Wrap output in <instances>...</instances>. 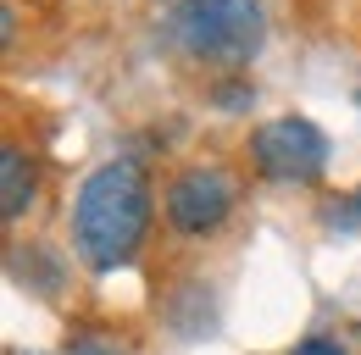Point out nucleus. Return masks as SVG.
<instances>
[{
  "label": "nucleus",
  "mask_w": 361,
  "mask_h": 355,
  "mask_svg": "<svg viewBox=\"0 0 361 355\" xmlns=\"http://www.w3.org/2000/svg\"><path fill=\"white\" fill-rule=\"evenodd\" d=\"M150 178L139 173V161H106L84 178L78 200H73V244L94 272H111L134 256L150 233Z\"/></svg>",
  "instance_id": "nucleus-1"
},
{
  "label": "nucleus",
  "mask_w": 361,
  "mask_h": 355,
  "mask_svg": "<svg viewBox=\"0 0 361 355\" xmlns=\"http://www.w3.org/2000/svg\"><path fill=\"white\" fill-rule=\"evenodd\" d=\"M173 39L200 61H250L267 39V17L256 0H178L173 6Z\"/></svg>",
  "instance_id": "nucleus-2"
},
{
  "label": "nucleus",
  "mask_w": 361,
  "mask_h": 355,
  "mask_svg": "<svg viewBox=\"0 0 361 355\" xmlns=\"http://www.w3.org/2000/svg\"><path fill=\"white\" fill-rule=\"evenodd\" d=\"M250 156L272 183H317L328 167V139L306 117H278V123L250 133Z\"/></svg>",
  "instance_id": "nucleus-3"
},
{
  "label": "nucleus",
  "mask_w": 361,
  "mask_h": 355,
  "mask_svg": "<svg viewBox=\"0 0 361 355\" xmlns=\"http://www.w3.org/2000/svg\"><path fill=\"white\" fill-rule=\"evenodd\" d=\"M233 200H239V183L228 167H189L178 173V183L167 189V228L173 233H217L233 217Z\"/></svg>",
  "instance_id": "nucleus-4"
},
{
  "label": "nucleus",
  "mask_w": 361,
  "mask_h": 355,
  "mask_svg": "<svg viewBox=\"0 0 361 355\" xmlns=\"http://www.w3.org/2000/svg\"><path fill=\"white\" fill-rule=\"evenodd\" d=\"M28 200H34V161L23 150H6L0 156V217L17 222L28 211Z\"/></svg>",
  "instance_id": "nucleus-5"
},
{
  "label": "nucleus",
  "mask_w": 361,
  "mask_h": 355,
  "mask_svg": "<svg viewBox=\"0 0 361 355\" xmlns=\"http://www.w3.org/2000/svg\"><path fill=\"white\" fill-rule=\"evenodd\" d=\"M289 355H350V350H345L339 339H322V333H317V339H300Z\"/></svg>",
  "instance_id": "nucleus-6"
},
{
  "label": "nucleus",
  "mask_w": 361,
  "mask_h": 355,
  "mask_svg": "<svg viewBox=\"0 0 361 355\" xmlns=\"http://www.w3.org/2000/svg\"><path fill=\"white\" fill-rule=\"evenodd\" d=\"M356 211H361V189H356Z\"/></svg>",
  "instance_id": "nucleus-7"
},
{
  "label": "nucleus",
  "mask_w": 361,
  "mask_h": 355,
  "mask_svg": "<svg viewBox=\"0 0 361 355\" xmlns=\"http://www.w3.org/2000/svg\"><path fill=\"white\" fill-rule=\"evenodd\" d=\"M356 106H361V100H356Z\"/></svg>",
  "instance_id": "nucleus-8"
}]
</instances>
